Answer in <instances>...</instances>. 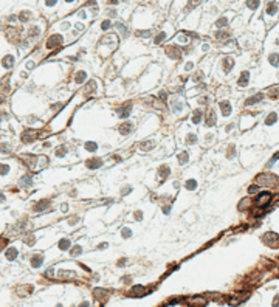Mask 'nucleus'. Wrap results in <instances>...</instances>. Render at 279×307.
I'll list each match as a JSON object with an SVG mask.
<instances>
[{
    "mask_svg": "<svg viewBox=\"0 0 279 307\" xmlns=\"http://www.w3.org/2000/svg\"><path fill=\"white\" fill-rule=\"evenodd\" d=\"M267 64L272 68H279V53H272L267 57Z\"/></svg>",
    "mask_w": 279,
    "mask_h": 307,
    "instance_id": "obj_1",
    "label": "nucleus"
},
{
    "mask_svg": "<svg viewBox=\"0 0 279 307\" xmlns=\"http://www.w3.org/2000/svg\"><path fill=\"white\" fill-rule=\"evenodd\" d=\"M248 79H250V73H248V72H243V73L240 75V79L237 81L239 87H245V86L248 84Z\"/></svg>",
    "mask_w": 279,
    "mask_h": 307,
    "instance_id": "obj_2",
    "label": "nucleus"
},
{
    "mask_svg": "<svg viewBox=\"0 0 279 307\" xmlns=\"http://www.w3.org/2000/svg\"><path fill=\"white\" fill-rule=\"evenodd\" d=\"M267 14L270 17H273L275 14H278V5L276 3H268L267 5Z\"/></svg>",
    "mask_w": 279,
    "mask_h": 307,
    "instance_id": "obj_3",
    "label": "nucleus"
},
{
    "mask_svg": "<svg viewBox=\"0 0 279 307\" xmlns=\"http://www.w3.org/2000/svg\"><path fill=\"white\" fill-rule=\"evenodd\" d=\"M220 107H222L223 116H230V115H231V106H230V102H222Z\"/></svg>",
    "mask_w": 279,
    "mask_h": 307,
    "instance_id": "obj_4",
    "label": "nucleus"
},
{
    "mask_svg": "<svg viewBox=\"0 0 279 307\" xmlns=\"http://www.w3.org/2000/svg\"><path fill=\"white\" fill-rule=\"evenodd\" d=\"M231 67H233V59H231V57H225V59H223V68H225L227 72H230Z\"/></svg>",
    "mask_w": 279,
    "mask_h": 307,
    "instance_id": "obj_5",
    "label": "nucleus"
},
{
    "mask_svg": "<svg viewBox=\"0 0 279 307\" xmlns=\"http://www.w3.org/2000/svg\"><path fill=\"white\" fill-rule=\"evenodd\" d=\"M56 44H61V37L59 36H51L48 41V47H54Z\"/></svg>",
    "mask_w": 279,
    "mask_h": 307,
    "instance_id": "obj_6",
    "label": "nucleus"
},
{
    "mask_svg": "<svg viewBox=\"0 0 279 307\" xmlns=\"http://www.w3.org/2000/svg\"><path fill=\"white\" fill-rule=\"evenodd\" d=\"M16 256H17V250H16V248H9L8 253H6V258H8L9 261H12Z\"/></svg>",
    "mask_w": 279,
    "mask_h": 307,
    "instance_id": "obj_7",
    "label": "nucleus"
},
{
    "mask_svg": "<svg viewBox=\"0 0 279 307\" xmlns=\"http://www.w3.org/2000/svg\"><path fill=\"white\" fill-rule=\"evenodd\" d=\"M31 265L33 267H39V265H42V256H34L33 259H31Z\"/></svg>",
    "mask_w": 279,
    "mask_h": 307,
    "instance_id": "obj_8",
    "label": "nucleus"
},
{
    "mask_svg": "<svg viewBox=\"0 0 279 307\" xmlns=\"http://www.w3.org/2000/svg\"><path fill=\"white\" fill-rule=\"evenodd\" d=\"M130 131H132V124H130V123H127V124H122V127H121V132H122V133H126V132L129 133Z\"/></svg>",
    "mask_w": 279,
    "mask_h": 307,
    "instance_id": "obj_9",
    "label": "nucleus"
},
{
    "mask_svg": "<svg viewBox=\"0 0 279 307\" xmlns=\"http://www.w3.org/2000/svg\"><path fill=\"white\" fill-rule=\"evenodd\" d=\"M68 245H70V240H68V239H64V240H61V244H59V247H61L62 250H64V248L67 250V248H68Z\"/></svg>",
    "mask_w": 279,
    "mask_h": 307,
    "instance_id": "obj_10",
    "label": "nucleus"
},
{
    "mask_svg": "<svg viewBox=\"0 0 279 307\" xmlns=\"http://www.w3.org/2000/svg\"><path fill=\"white\" fill-rule=\"evenodd\" d=\"M85 149H88L90 152H93V151L96 149V144H95V143H87V144H85Z\"/></svg>",
    "mask_w": 279,
    "mask_h": 307,
    "instance_id": "obj_11",
    "label": "nucleus"
},
{
    "mask_svg": "<svg viewBox=\"0 0 279 307\" xmlns=\"http://www.w3.org/2000/svg\"><path fill=\"white\" fill-rule=\"evenodd\" d=\"M196 185H197V183H196L194 180H191V181L186 183V188H188V189H196Z\"/></svg>",
    "mask_w": 279,
    "mask_h": 307,
    "instance_id": "obj_12",
    "label": "nucleus"
},
{
    "mask_svg": "<svg viewBox=\"0 0 279 307\" xmlns=\"http://www.w3.org/2000/svg\"><path fill=\"white\" fill-rule=\"evenodd\" d=\"M273 307H279V295L275 296V301H273Z\"/></svg>",
    "mask_w": 279,
    "mask_h": 307,
    "instance_id": "obj_13",
    "label": "nucleus"
}]
</instances>
